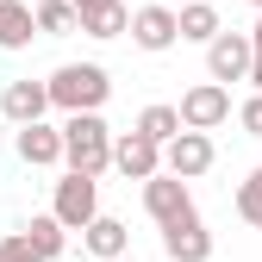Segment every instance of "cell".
<instances>
[{"mask_svg":"<svg viewBox=\"0 0 262 262\" xmlns=\"http://www.w3.org/2000/svg\"><path fill=\"white\" fill-rule=\"evenodd\" d=\"M113 125L100 113H62V169L81 175H106L113 169Z\"/></svg>","mask_w":262,"mask_h":262,"instance_id":"6da1fadb","label":"cell"},{"mask_svg":"<svg viewBox=\"0 0 262 262\" xmlns=\"http://www.w3.org/2000/svg\"><path fill=\"white\" fill-rule=\"evenodd\" d=\"M50 100H56V113H100L113 100V75L100 62H62L50 75Z\"/></svg>","mask_w":262,"mask_h":262,"instance_id":"7a4b0ae2","label":"cell"},{"mask_svg":"<svg viewBox=\"0 0 262 262\" xmlns=\"http://www.w3.org/2000/svg\"><path fill=\"white\" fill-rule=\"evenodd\" d=\"M50 212L69 225V231H88L100 219V175H81V169H62L56 193H50Z\"/></svg>","mask_w":262,"mask_h":262,"instance_id":"3957f363","label":"cell"},{"mask_svg":"<svg viewBox=\"0 0 262 262\" xmlns=\"http://www.w3.org/2000/svg\"><path fill=\"white\" fill-rule=\"evenodd\" d=\"M144 212L162 225V231H169V225H181V219H200V206H193V187L181 181V175H150L144 181Z\"/></svg>","mask_w":262,"mask_h":262,"instance_id":"277c9868","label":"cell"},{"mask_svg":"<svg viewBox=\"0 0 262 262\" xmlns=\"http://www.w3.org/2000/svg\"><path fill=\"white\" fill-rule=\"evenodd\" d=\"M131 44L162 56V50H175L181 44V7H169V0H150V7L131 13Z\"/></svg>","mask_w":262,"mask_h":262,"instance_id":"5b68a950","label":"cell"},{"mask_svg":"<svg viewBox=\"0 0 262 262\" xmlns=\"http://www.w3.org/2000/svg\"><path fill=\"white\" fill-rule=\"evenodd\" d=\"M212 162H219L212 131H193V125H187L181 138H169V144H162V169H169V175H181V181H200Z\"/></svg>","mask_w":262,"mask_h":262,"instance_id":"8992f818","label":"cell"},{"mask_svg":"<svg viewBox=\"0 0 262 262\" xmlns=\"http://www.w3.org/2000/svg\"><path fill=\"white\" fill-rule=\"evenodd\" d=\"M250 62H256V44H250V31H219V38L206 44V75L212 81H250Z\"/></svg>","mask_w":262,"mask_h":262,"instance_id":"52a82bcc","label":"cell"},{"mask_svg":"<svg viewBox=\"0 0 262 262\" xmlns=\"http://www.w3.org/2000/svg\"><path fill=\"white\" fill-rule=\"evenodd\" d=\"M225 119H231V88L225 81H193L187 94H181V125H193V131H219Z\"/></svg>","mask_w":262,"mask_h":262,"instance_id":"ba28073f","label":"cell"},{"mask_svg":"<svg viewBox=\"0 0 262 262\" xmlns=\"http://www.w3.org/2000/svg\"><path fill=\"white\" fill-rule=\"evenodd\" d=\"M113 169H119L125 181H150V175H162V144L150 138V131L131 125L125 138L113 144Z\"/></svg>","mask_w":262,"mask_h":262,"instance_id":"9c48e42d","label":"cell"},{"mask_svg":"<svg viewBox=\"0 0 262 262\" xmlns=\"http://www.w3.org/2000/svg\"><path fill=\"white\" fill-rule=\"evenodd\" d=\"M13 150H19L25 169H56L62 162V125H44V119L13 125Z\"/></svg>","mask_w":262,"mask_h":262,"instance_id":"30bf717a","label":"cell"},{"mask_svg":"<svg viewBox=\"0 0 262 262\" xmlns=\"http://www.w3.org/2000/svg\"><path fill=\"white\" fill-rule=\"evenodd\" d=\"M56 100H50V81H31V75H19V81H7L0 88V119H13V125H31V119H44Z\"/></svg>","mask_w":262,"mask_h":262,"instance_id":"8fae6325","label":"cell"},{"mask_svg":"<svg viewBox=\"0 0 262 262\" xmlns=\"http://www.w3.org/2000/svg\"><path fill=\"white\" fill-rule=\"evenodd\" d=\"M75 13H81V31L100 38V44L131 31V7H125V0H75Z\"/></svg>","mask_w":262,"mask_h":262,"instance_id":"7c38bea8","label":"cell"},{"mask_svg":"<svg viewBox=\"0 0 262 262\" xmlns=\"http://www.w3.org/2000/svg\"><path fill=\"white\" fill-rule=\"evenodd\" d=\"M162 250H169V262H212V231L206 219H181L162 231Z\"/></svg>","mask_w":262,"mask_h":262,"instance_id":"4fadbf2b","label":"cell"},{"mask_svg":"<svg viewBox=\"0 0 262 262\" xmlns=\"http://www.w3.org/2000/svg\"><path fill=\"white\" fill-rule=\"evenodd\" d=\"M31 38H44L38 31V7L31 0H0V50H25Z\"/></svg>","mask_w":262,"mask_h":262,"instance_id":"5bb4252c","label":"cell"},{"mask_svg":"<svg viewBox=\"0 0 262 262\" xmlns=\"http://www.w3.org/2000/svg\"><path fill=\"white\" fill-rule=\"evenodd\" d=\"M81 244H88V256H125V250H131V225L113 219V212H100V219L81 231Z\"/></svg>","mask_w":262,"mask_h":262,"instance_id":"9a60e30c","label":"cell"},{"mask_svg":"<svg viewBox=\"0 0 262 262\" xmlns=\"http://www.w3.org/2000/svg\"><path fill=\"white\" fill-rule=\"evenodd\" d=\"M219 31H225V19L212 0H181V44H212Z\"/></svg>","mask_w":262,"mask_h":262,"instance_id":"2e32d148","label":"cell"},{"mask_svg":"<svg viewBox=\"0 0 262 262\" xmlns=\"http://www.w3.org/2000/svg\"><path fill=\"white\" fill-rule=\"evenodd\" d=\"M19 231H25L31 244H38V250H44V262H56L62 250H69V225H62L56 212H38V219H25V225H19Z\"/></svg>","mask_w":262,"mask_h":262,"instance_id":"e0dca14e","label":"cell"},{"mask_svg":"<svg viewBox=\"0 0 262 262\" xmlns=\"http://www.w3.org/2000/svg\"><path fill=\"white\" fill-rule=\"evenodd\" d=\"M38 31H44V38H69V31H81L75 0H38Z\"/></svg>","mask_w":262,"mask_h":262,"instance_id":"ac0fdd59","label":"cell"},{"mask_svg":"<svg viewBox=\"0 0 262 262\" xmlns=\"http://www.w3.org/2000/svg\"><path fill=\"white\" fill-rule=\"evenodd\" d=\"M138 131H150L156 144H169V138H181L187 125H181V106H162V100H156V106H144V113H138Z\"/></svg>","mask_w":262,"mask_h":262,"instance_id":"d6986e66","label":"cell"},{"mask_svg":"<svg viewBox=\"0 0 262 262\" xmlns=\"http://www.w3.org/2000/svg\"><path fill=\"white\" fill-rule=\"evenodd\" d=\"M231 206H237V219H244V225H256V231H262V162H256V169L237 181Z\"/></svg>","mask_w":262,"mask_h":262,"instance_id":"ffe728a7","label":"cell"},{"mask_svg":"<svg viewBox=\"0 0 262 262\" xmlns=\"http://www.w3.org/2000/svg\"><path fill=\"white\" fill-rule=\"evenodd\" d=\"M0 262H44V250L31 244L25 231H7V237H0Z\"/></svg>","mask_w":262,"mask_h":262,"instance_id":"44dd1931","label":"cell"},{"mask_svg":"<svg viewBox=\"0 0 262 262\" xmlns=\"http://www.w3.org/2000/svg\"><path fill=\"white\" fill-rule=\"evenodd\" d=\"M237 125H244V138H262V88H250V100L237 106Z\"/></svg>","mask_w":262,"mask_h":262,"instance_id":"7402d4cb","label":"cell"},{"mask_svg":"<svg viewBox=\"0 0 262 262\" xmlns=\"http://www.w3.org/2000/svg\"><path fill=\"white\" fill-rule=\"evenodd\" d=\"M250 88H262V56H256V62H250Z\"/></svg>","mask_w":262,"mask_h":262,"instance_id":"603a6c76","label":"cell"},{"mask_svg":"<svg viewBox=\"0 0 262 262\" xmlns=\"http://www.w3.org/2000/svg\"><path fill=\"white\" fill-rule=\"evenodd\" d=\"M250 44H256V56H262V19H256V25H250Z\"/></svg>","mask_w":262,"mask_h":262,"instance_id":"cb8c5ba5","label":"cell"},{"mask_svg":"<svg viewBox=\"0 0 262 262\" xmlns=\"http://www.w3.org/2000/svg\"><path fill=\"white\" fill-rule=\"evenodd\" d=\"M94 262H125V256H94Z\"/></svg>","mask_w":262,"mask_h":262,"instance_id":"d4e9b609","label":"cell"},{"mask_svg":"<svg viewBox=\"0 0 262 262\" xmlns=\"http://www.w3.org/2000/svg\"><path fill=\"white\" fill-rule=\"evenodd\" d=\"M250 7H256V13H262V0H250Z\"/></svg>","mask_w":262,"mask_h":262,"instance_id":"484cf974","label":"cell"},{"mask_svg":"<svg viewBox=\"0 0 262 262\" xmlns=\"http://www.w3.org/2000/svg\"><path fill=\"white\" fill-rule=\"evenodd\" d=\"M169 7H181V0H169Z\"/></svg>","mask_w":262,"mask_h":262,"instance_id":"4316f807","label":"cell"}]
</instances>
